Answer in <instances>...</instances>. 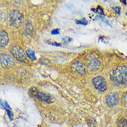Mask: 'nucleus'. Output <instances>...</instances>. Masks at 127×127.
<instances>
[{"instance_id":"11","label":"nucleus","mask_w":127,"mask_h":127,"mask_svg":"<svg viewBox=\"0 0 127 127\" xmlns=\"http://www.w3.org/2000/svg\"><path fill=\"white\" fill-rule=\"evenodd\" d=\"M117 127H127V120L124 118H120L117 122Z\"/></svg>"},{"instance_id":"2","label":"nucleus","mask_w":127,"mask_h":127,"mask_svg":"<svg viewBox=\"0 0 127 127\" xmlns=\"http://www.w3.org/2000/svg\"><path fill=\"white\" fill-rule=\"evenodd\" d=\"M23 18L24 17H23L22 14L18 10H15L12 11V13L10 15V24L13 27L17 28L21 25V24L23 21Z\"/></svg>"},{"instance_id":"5","label":"nucleus","mask_w":127,"mask_h":127,"mask_svg":"<svg viewBox=\"0 0 127 127\" xmlns=\"http://www.w3.org/2000/svg\"><path fill=\"white\" fill-rule=\"evenodd\" d=\"M11 54H13L14 58H15L17 60H19L21 62H26L24 52L21 47H17V46L13 47L11 49Z\"/></svg>"},{"instance_id":"24","label":"nucleus","mask_w":127,"mask_h":127,"mask_svg":"<svg viewBox=\"0 0 127 127\" xmlns=\"http://www.w3.org/2000/svg\"><path fill=\"white\" fill-rule=\"evenodd\" d=\"M123 100L124 101V102L127 103V92H126L123 96Z\"/></svg>"},{"instance_id":"13","label":"nucleus","mask_w":127,"mask_h":127,"mask_svg":"<svg viewBox=\"0 0 127 127\" xmlns=\"http://www.w3.org/2000/svg\"><path fill=\"white\" fill-rule=\"evenodd\" d=\"M26 55H27V56L31 59V60H32V61H35V60H36V56H35V54L34 51H32V50H31V49H28L27 51H26Z\"/></svg>"},{"instance_id":"10","label":"nucleus","mask_w":127,"mask_h":127,"mask_svg":"<svg viewBox=\"0 0 127 127\" xmlns=\"http://www.w3.org/2000/svg\"><path fill=\"white\" fill-rule=\"evenodd\" d=\"M35 98L37 99L40 102H46V103H48V104H51L53 102V99H52V97L51 96L46 95L44 92H39Z\"/></svg>"},{"instance_id":"19","label":"nucleus","mask_w":127,"mask_h":127,"mask_svg":"<svg viewBox=\"0 0 127 127\" xmlns=\"http://www.w3.org/2000/svg\"><path fill=\"white\" fill-rule=\"evenodd\" d=\"M71 40H72V38H69V37H65L62 39V42L64 44H67V43L70 42Z\"/></svg>"},{"instance_id":"25","label":"nucleus","mask_w":127,"mask_h":127,"mask_svg":"<svg viewBox=\"0 0 127 127\" xmlns=\"http://www.w3.org/2000/svg\"><path fill=\"white\" fill-rule=\"evenodd\" d=\"M122 2H123V3H124V4H126V3H127V1H123Z\"/></svg>"},{"instance_id":"14","label":"nucleus","mask_w":127,"mask_h":127,"mask_svg":"<svg viewBox=\"0 0 127 127\" xmlns=\"http://www.w3.org/2000/svg\"><path fill=\"white\" fill-rule=\"evenodd\" d=\"M38 92L39 90L37 88H31V89L29 90L30 95L32 96V97H36V96H37Z\"/></svg>"},{"instance_id":"6","label":"nucleus","mask_w":127,"mask_h":127,"mask_svg":"<svg viewBox=\"0 0 127 127\" xmlns=\"http://www.w3.org/2000/svg\"><path fill=\"white\" fill-rule=\"evenodd\" d=\"M0 63L3 67H10L14 64L13 58L6 54H0Z\"/></svg>"},{"instance_id":"4","label":"nucleus","mask_w":127,"mask_h":127,"mask_svg":"<svg viewBox=\"0 0 127 127\" xmlns=\"http://www.w3.org/2000/svg\"><path fill=\"white\" fill-rule=\"evenodd\" d=\"M93 84L97 90L100 92H104L107 89L106 83L104 78L102 76H97L93 79Z\"/></svg>"},{"instance_id":"22","label":"nucleus","mask_w":127,"mask_h":127,"mask_svg":"<svg viewBox=\"0 0 127 127\" xmlns=\"http://www.w3.org/2000/svg\"><path fill=\"white\" fill-rule=\"evenodd\" d=\"M51 34L53 35H57L60 34V29H54L51 31Z\"/></svg>"},{"instance_id":"18","label":"nucleus","mask_w":127,"mask_h":127,"mask_svg":"<svg viewBox=\"0 0 127 127\" xmlns=\"http://www.w3.org/2000/svg\"><path fill=\"white\" fill-rule=\"evenodd\" d=\"M0 104H1V106H3V108H5L6 109H7V110L10 111V106L6 102H2V101L1 100V101H0Z\"/></svg>"},{"instance_id":"26","label":"nucleus","mask_w":127,"mask_h":127,"mask_svg":"<svg viewBox=\"0 0 127 127\" xmlns=\"http://www.w3.org/2000/svg\"></svg>"},{"instance_id":"8","label":"nucleus","mask_w":127,"mask_h":127,"mask_svg":"<svg viewBox=\"0 0 127 127\" xmlns=\"http://www.w3.org/2000/svg\"><path fill=\"white\" fill-rule=\"evenodd\" d=\"M71 69H72L73 72H77V73L80 74H84L85 72H86L84 67V65H83V63L80 60H77V61H75L72 65Z\"/></svg>"},{"instance_id":"23","label":"nucleus","mask_w":127,"mask_h":127,"mask_svg":"<svg viewBox=\"0 0 127 127\" xmlns=\"http://www.w3.org/2000/svg\"><path fill=\"white\" fill-rule=\"evenodd\" d=\"M113 9L116 11V13H118V15H120V10H121L120 7H114V8H113Z\"/></svg>"},{"instance_id":"20","label":"nucleus","mask_w":127,"mask_h":127,"mask_svg":"<svg viewBox=\"0 0 127 127\" xmlns=\"http://www.w3.org/2000/svg\"><path fill=\"white\" fill-rule=\"evenodd\" d=\"M47 42L49 44V45H53V46H56V47H60V46H61L62 45V44H60V43H58V42H52L51 41V40H48Z\"/></svg>"},{"instance_id":"17","label":"nucleus","mask_w":127,"mask_h":127,"mask_svg":"<svg viewBox=\"0 0 127 127\" xmlns=\"http://www.w3.org/2000/svg\"><path fill=\"white\" fill-rule=\"evenodd\" d=\"M75 22L77 24H82V25H87L88 24V22L84 18L80 19V20H75Z\"/></svg>"},{"instance_id":"9","label":"nucleus","mask_w":127,"mask_h":127,"mask_svg":"<svg viewBox=\"0 0 127 127\" xmlns=\"http://www.w3.org/2000/svg\"><path fill=\"white\" fill-rule=\"evenodd\" d=\"M9 38L6 32L0 30V47H5L8 44Z\"/></svg>"},{"instance_id":"12","label":"nucleus","mask_w":127,"mask_h":127,"mask_svg":"<svg viewBox=\"0 0 127 127\" xmlns=\"http://www.w3.org/2000/svg\"><path fill=\"white\" fill-rule=\"evenodd\" d=\"M26 33L28 35H32V32H33V29H32V26L31 23L29 22L26 24L25 29Z\"/></svg>"},{"instance_id":"15","label":"nucleus","mask_w":127,"mask_h":127,"mask_svg":"<svg viewBox=\"0 0 127 127\" xmlns=\"http://www.w3.org/2000/svg\"><path fill=\"white\" fill-rule=\"evenodd\" d=\"M86 122H87L88 125L90 126V127H93L95 124V123H96V122H95V120L91 118H87V119H86Z\"/></svg>"},{"instance_id":"3","label":"nucleus","mask_w":127,"mask_h":127,"mask_svg":"<svg viewBox=\"0 0 127 127\" xmlns=\"http://www.w3.org/2000/svg\"><path fill=\"white\" fill-rule=\"evenodd\" d=\"M87 65L90 70H98L100 66V61L99 60L98 56L95 53H91L87 56L86 58Z\"/></svg>"},{"instance_id":"21","label":"nucleus","mask_w":127,"mask_h":127,"mask_svg":"<svg viewBox=\"0 0 127 127\" xmlns=\"http://www.w3.org/2000/svg\"><path fill=\"white\" fill-rule=\"evenodd\" d=\"M7 113H8V117H9L10 120H13V113L12 112L9 111V110H7Z\"/></svg>"},{"instance_id":"7","label":"nucleus","mask_w":127,"mask_h":127,"mask_svg":"<svg viewBox=\"0 0 127 127\" xmlns=\"http://www.w3.org/2000/svg\"><path fill=\"white\" fill-rule=\"evenodd\" d=\"M106 104L110 107H113L118 104L119 102V97L117 93H110L106 97Z\"/></svg>"},{"instance_id":"16","label":"nucleus","mask_w":127,"mask_h":127,"mask_svg":"<svg viewBox=\"0 0 127 127\" xmlns=\"http://www.w3.org/2000/svg\"><path fill=\"white\" fill-rule=\"evenodd\" d=\"M92 11H94L95 13H99V14H100V15H104V10L102 9V8L99 6H97L95 9H92Z\"/></svg>"},{"instance_id":"1","label":"nucleus","mask_w":127,"mask_h":127,"mask_svg":"<svg viewBox=\"0 0 127 127\" xmlns=\"http://www.w3.org/2000/svg\"><path fill=\"white\" fill-rule=\"evenodd\" d=\"M111 80L116 85H124L127 82V66H121L113 71Z\"/></svg>"}]
</instances>
